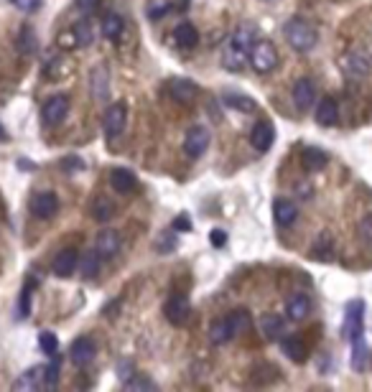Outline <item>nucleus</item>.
<instances>
[{"label":"nucleus","instance_id":"f257e3e1","mask_svg":"<svg viewBox=\"0 0 372 392\" xmlns=\"http://www.w3.org/2000/svg\"><path fill=\"white\" fill-rule=\"evenodd\" d=\"M255 44V28L240 26L222 49V66L227 71H240L250 59V49Z\"/></svg>","mask_w":372,"mask_h":392},{"label":"nucleus","instance_id":"f03ea898","mask_svg":"<svg viewBox=\"0 0 372 392\" xmlns=\"http://www.w3.org/2000/svg\"><path fill=\"white\" fill-rule=\"evenodd\" d=\"M283 36H286V41L290 44V49H296L301 53L311 51L319 41L317 28L311 26L309 21H303V18H290L288 23L283 26Z\"/></svg>","mask_w":372,"mask_h":392},{"label":"nucleus","instance_id":"7ed1b4c3","mask_svg":"<svg viewBox=\"0 0 372 392\" xmlns=\"http://www.w3.org/2000/svg\"><path fill=\"white\" fill-rule=\"evenodd\" d=\"M247 62L253 64V69L258 74H268V71H273L278 66V51H275V46L271 41H255Z\"/></svg>","mask_w":372,"mask_h":392},{"label":"nucleus","instance_id":"20e7f679","mask_svg":"<svg viewBox=\"0 0 372 392\" xmlns=\"http://www.w3.org/2000/svg\"><path fill=\"white\" fill-rule=\"evenodd\" d=\"M102 125H105V135H108L110 140L120 138V135H123V130H125V125H127L125 102H115V105H110L108 112H105V120H102Z\"/></svg>","mask_w":372,"mask_h":392},{"label":"nucleus","instance_id":"39448f33","mask_svg":"<svg viewBox=\"0 0 372 392\" xmlns=\"http://www.w3.org/2000/svg\"><path fill=\"white\" fill-rule=\"evenodd\" d=\"M164 316H166V321H169L171 326H184V323L189 321V316H191L189 298H186V295H182V293L171 295V298L166 301V306H164Z\"/></svg>","mask_w":372,"mask_h":392},{"label":"nucleus","instance_id":"423d86ee","mask_svg":"<svg viewBox=\"0 0 372 392\" xmlns=\"http://www.w3.org/2000/svg\"><path fill=\"white\" fill-rule=\"evenodd\" d=\"M209 148V130L204 125H194L189 133H186V140H184V151L189 158H201Z\"/></svg>","mask_w":372,"mask_h":392},{"label":"nucleus","instance_id":"0eeeda50","mask_svg":"<svg viewBox=\"0 0 372 392\" xmlns=\"http://www.w3.org/2000/svg\"><path fill=\"white\" fill-rule=\"evenodd\" d=\"M342 66H345L347 77H352V79H364V77H370V71H372V59L362 51H349L345 56Z\"/></svg>","mask_w":372,"mask_h":392},{"label":"nucleus","instance_id":"6e6552de","mask_svg":"<svg viewBox=\"0 0 372 392\" xmlns=\"http://www.w3.org/2000/svg\"><path fill=\"white\" fill-rule=\"evenodd\" d=\"M41 115H44V123L46 125L64 123V117L69 115V97H64V95H54V97H49L44 102V110H41Z\"/></svg>","mask_w":372,"mask_h":392},{"label":"nucleus","instance_id":"1a4fd4ad","mask_svg":"<svg viewBox=\"0 0 372 392\" xmlns=\"http://www.w3.org/2000/svg\"><path fill=\"white\" fill-rule=\"evenodd\" d=\"M95 352H97V347H95V341L87 336H79L72 341V347H69V359H72L77 367H87L95 359Z\"/></svg>","mask_w":372,"mask_h":392},{"label":"nucleus","instance_id":"9d476101","mask_svg":"<svg viewBox=\"0 0 372 392\" xmlns=\"http://www.w3.org/2000/svg\"><path fill=\"white\" fill-rule=\"evenodd\" d=\"M362 319H364V303L362 301L349 303V306H347V319H345L347 339H354V336H360V334H364Z\"/></svg>","mask_w":372,"mask_h":392},{"label":"nucleus","instance_id":"9b49d317","mask_svg":"<svg viewBox=\"0 0 372 392\" xmlns=\"http://www.w3.org/2000/svg\"><path fill=\"white\" fill-rule=\"evenodd\" d=\"M41 387H46L44 367H31V369H26V372L13 382V390L16 392H34V390H41Z\"/></svg>","mask_w":372,"mask_h":392},{"label":"nucleus","instance_id":"f8f14e48","mask_svg":"<svg viewBox=\"0 0 372 392\" xmlns=\"http://www.w3.org/2000/svg\"><path fill=\"white\" fill-rule=\"evenodd\" d=\"M31 212L38 219H51L56 212H59V199L51 191H44V194H36L34 201H31Z\"/></svg>","mask_w":372,"mask_h":392},{"label":"nucleus","instance_id":"ddd939ff","mask_svg":"<svg viewBox=\"0 0 372 392\" xmlns=\"http://www.w3.org/2000/svg\"><path fill=\"white\" fill-rule=\"evenodd\" d=\"M120 247H123V242H120V234L115 230H102L100 234H97V242H95V249L100 252L102 260H110L115 258L120 252Z\"/></svg>","mask_w":372,"mask_h":392},{"label":"nucleus","instance_id":"4468645a","mask_svg":"<svg viewBox=\"0 0 372 392\" xmlns=\"http://www.w3.org/2000/svg\"><path fill=\"white\" fill-rule=\"evenodd\" d=\"M77 262H79V252H77L74 247H64L62 252L54 258L51 270H54V275H59V278H69V275H74Z\"/></svg>","mask_w":372,"mask_h":392},{"label":"nucleus","instance_id":"2eb2a0df","mask_svg":"<svg viewBox=\"0 0 372 392\" xmlns=\"http://www.w3.org/2000/svg\"><path fill=\"white\" fill-rule=\"evenodd\" d=\"M260 331H263L265 339H271V341H281L286 336V319H283L281 313H265L263 319H260Z\"/></svg>","mask_w":372,"mask_h":392},{"label":"nucleus","instance_id":"dca6fc26","mask_svg":"<svg viewBox=\"0 0 372 392\" xmlns=\"http://www.w3.org/2000/svg\"><path fill=\"white\" fill-rule=\"evenodd\" d=\"M273 140H275V130H273L271 123H258L253 127V133H250V145H253L258 153H265L268 148L273 145Z\"/></svg>","mask_w":372,"mask_h":392},{"label":"nucleus","instance_id":"f3484780","mask_svg":"<svg viewBox=\"0 0 372 392\" xmlns=\"http://www.w3.org/2000/svg\"><path fill=\"white\" fill-rule=\"evenodd\" d=\"M314 99H317V87H314V82L311 79H299L293 84V102L299 105V110H309L314 105Z\"/></svg>","mask_w":372,"mask_h":392},{"label":"nucleus","instance_id":"a211bd4d","mask_svg":"<svg viewBox=\"0 0 372 392\" xmlns=\"http://www.w3.org/2000/svg\"><path fill=\"white\" fill-rule=\"evenodd\" d=\"M197 92H199V87H197L191 79H171L169 82V95H171L176 102H182V105L191 102V99L197 97Z\"/></svg>","mask_w":372,"mask_h":392},{"label":"nucleus","instance_id":"6ab92c4d","mask_svg":"<svg viewBox=\"0 0 372 392\" xmlns=\"http://www.w3.org/2000/svg\"><path fill=\"white\" fill-rule=\"evenodd\" d=\"M273 217H275V222L281 227H290L296 222V217H299V209H296V204L290 199H275L273 201Z\"/></svg>","mask_w":372,"mask_h":392},{"label":"nucleus","instance_id":"aec40b11","mask_svg":"<svg viewBox=\"0 0 372 392\" xmlns=\"http://www.w3.org/2000/svg\"><path fill=\"white\" fill-rule=\"evenodd\" d=\"M309 313H311L309 295L296 293V295H290L288 301H286V316H288L290 321H303Z\"/></svg>","mask_w":372,"mask_h":392},{"label":"nucleus","instance_id":"412c9836","mask_svg":"<svg viewBox=\"0 0 372 392\" xmlns=\"http://www.w3.org/2000/svg\"><path fill=\"white\" fill-rule=\"evenodd\" d=\"M173 41H176V46L179 49H194V46L199 44V31H197V26L194 23H179V26L173 28Z\"/></svg>","mask_w":372,"mask_h":392},{"label":"nucleus","instance_id":"4be33fe9","mask_svg":"<svg viewBox=\"0 0 372 392\" xmlns=\"http://www.w3.org/2000/svg\"><path fill=\"white\" fill-rule=\"evenodd\" d=\"M110 186L115 188L118 194H130V191H136L138 178L127 169H112V173H110Z\"/></svg>","mask_w":372,"mask_h":392},{"label":"nucleus","instance_id":"5701e85b","mask_svg":"<svg viewBox=\"0 0 372 392\" xmlns=\"http://www.w3.org/2000/svg\"><path fill=\"white\" fill-rule=\"evenodd\" d=\"M283 344V354L288 356V359H293L296 365H301V362H306L309 359V347H306V341L299 336H288V339H281Z\"/></svg>","mask_w":372,"mask_h":392},{"label":"nucleus","instance_id":"b1692460","mask_svg":"<svg viewBox=\"0 0 372 392\" xmlns=\"http://www.w3.org/2000/svg\"><path fill=\"white\" fill-rule=\"evenodd\" d=\"M314 115H317V123L321 125V127H332V125L339 120V105H336L332 97H324L321 102H319Z\"/></svg>","mask_w":372,"mask_h":392},{"label":"nucleus","instance_id":"393cba45","mask_svg":"<svg viewBox=\"0 0 372 392\" xmlns=\"http://www.w3.org/2000/svg\"><path fill=\"white\" fill-rule=\"evenodd\" d=\"M329 163V156L321 148H317V145H311V148H303V153H301V166L306 171H321L327 169Z\"/></svg>","mask_w":372,"mask_h":392},{"label":"nucleus","instance_id":"a878e982","mask_svg":"<svg viewBox=\"0 0 372 392\" xmlns=\"http://www.w3.org/2000/svg\"><path fill=\"white\" fill-rule=\"evenodd\" d=\"M90 84H92V95H95V99H108L110 71L105 69V66H95V71L90 74Z\"/></svg>","mask_w":372,"mask_h":392},{"label":"nucleus","instance_id":"bb28decb","mask_svg":"<svg viewBox=\"0 0 372 392\" xmlns=\"http://www.w3.org/2000/svg\"><path fill=\"white\" fill-rule=\"evenodd\" d=\"M222 102L230 110H237V112H255L258 110L255 99L247 97V95H240V92H222Z\"/></svg>","mask_w":372,"mask_h":392},{"label":"nucleus","instance_id":"cd10ccee","mask_svg":"<svg viewBox=\"0 0 372 392\" xmlns=\"http://www.w3.org/2000/svg\"><path fill=\"white\" fill-rule=\"evenodd\" d=\"M230 339H232V329H230L227 319H214L212 323H209V341H212L214 347L227 344Z\"/></svg>","mask_w":372,"mask_h":392},{"label":"nucleus","instance_id":"c85d7f7f","mask_svg":"<svg viewBox=\"0 0 372 392\" xmlns=\"http://www.w3.org/2000/svg\"><path fill=\"white\" fill-rule=\"evenodd\" d=\"M123 31H125V23H123V18H120L118 13L105 16V21H102V36H105L108 41H120V38H123Z\"/></svg>","mask_w":372,"mask_h":392},{"label":"nucleus","instance_id":"c756f323","mask_svg":"<svg viewBox=\"0 0 372 392\" xmlns=\"http://www.w3.org/2000/svg\"><path fill=\"white\" fill-rule=\"evenodd\" d=\"M100 262H102L100 252H97V249H87L82 258H79L77 267H79V270H82V275L90 280V278H95L97 273H100Z\"/></svg>","mask_w":372,"mask_h":392},{"label":"nucleus","instance_id":"7c9ffc66","mask_svg":"<svg viewBox=\"0 0 372 392\" xmlns=\"http://www.w3.org/2000/svg\"><path fill=\"white\" fill-rule=\"evenodd\" d=\"M227 321H230V329H232V336H243V334H247L250 326H253V319H250V313H247L245 308L232 311L227 316Z\"/></svg>","mask_w":372,"mask_h":392},{"label":"nucleus","instance_id":"2f4dec72","mask_svg":"<svg viewBox=\"0 0 372 392\" xmlns=\"http://www.w3.org/2000/svg\"><path fill=\"white\" fill-rule=\"evenodd\" d=\"M64 38H69V44H72V46H90L92 38H95V34H92L90 23H87V21H82V23H77V26L64 36Z\"/></svg>","mask_w":372,"mask_h":392},{"label":"nucleus","instance_id":"473e14b6","mask_svg":"<svg viewBox=\"0 0 372 392\" xmlns=\"http://www.w3.org/2000/svg\"><path fill=\"white\" fill-rule=\"evenodd\" d=\"M349 344H352V367L357 372H362L364 367H367V344H364V334L349 339Z\"/></svg>","mask_w":372,"mask_h":392},{"label":"nucleus","instance_id":"72a5a7b5","mask_svg":"<svg viewBox=\"0 0 372 392\" xmlns=\"http://www.w3.org/2000/svg\"><path fill=\"white\" fill-rule=\"evenodd\" d=\"M115 214V204L105 199V196H97L95 201H92V217L97 219V222H108L110 217Z\"/></svg>","mask_w":372,"mask_h":392},{"label":"nucleus","instance_id":"f704fd0d","mask_svg":"<svg viewBox=\"0 0 372 392\" xmlns=\"http://www.w3.org/2000/svg\"><path fill=\"white\" fill-rule=\"evenodd\" d=\"M125 387L130 392H151V390H156V382H151L148 377H138V374H133L130 380H125Z\"/></svg>","mask_w":372,"mask_h":392},{"label":"nucleus","instance_id":"c9c22d12","mask_svg":"<svg viewBox=\"0 0 372 392\" xmlns=\"http://www.w3.org/2000/svg\"><path fill=\"white\" fill-rule=\"evenodd\" d=\"M38 347L44 349L49 356H54V354H59V339H56L51 331H44V334L38 336Z\"/></svg>","mask_w":372,"mask_h":392},{"label":"nucleus","instance_id":"e433bc0d","mask_svg":"<svg viewBox=\"0 0 372 392\" xmlns=\"http://www.w3.org/2000/svg\"><path fill=\"white\" fill-rule=\"evenodd\" d=\"M59 354L51 356V365L44 367V374H46V387H54L56 382H59V369H62V362L56 359Z\"/></svg>","mask_w":372,"mask_h":392},{"label":"nucleus","instance_id":"4c0bfd02","mask_svg":"<svg viewBox=\"0 0 372 392\" xmlns=\"http://www.w3.org/2000/svg\"><path fill=\"white\" fill-rule=\"evenodd\" d=\"M31 293H34V288H31V283H26L23 285V291H21V301H18L21 319H28V313H31Z\"/></svg>","mask_w":372,"mask_h":392},{"label":"nucleus","instance_id":"58836bf2","mask_svg":"<svg viewBox=\"0 0 372 392\" xmlns=\"http://www.w3.org/2000/svg\"><path fill=\"white\" fill-rule=\"evenodd\" d=\"M74 5H77V10L82 16H90V13H95V10L100 8V0H74Z\"/></svg>","mask_w":372,"mask_h":392},{"label":"nucleus","instance_id":"ea45409f","mask_svg":"<svg viewBox=\"0 0 372 392\" xmlns=\"http://www.w3.org/2000/svg\"><path fill=\"white\" fill-rule=\"evenodd\" d=\"M10 3L23 13H34V10L41 8V0H10Z\"/></svg>","mask_w":372,"mask_h":392},{"label":"nucleus","instance_id":"a19ab883","mask_svg":"<svg viewBox=\"0 0 372 392\" xmlns=\"http://www.w3.org/2000/svg\"><path fill=\"white\" fill-rule=\"evenodd\" d=\"M171 230H176V232H189L191 230V222H189V217H176L173 219V224H171Z\"/></svg>","mask_w":372,"mask_h":392},{"label":"nucleus","instance_id":"79ce46f5","mask_svg":"<svg viewBox=\"0 0 372 392\" xmlns=\"http://www.w3.org/2000/svg\"><path fill=\"white\" fill-rule=\"evenodd\" d=\"M209 242H212L214 247H222V245L227 242V234H225L222 230H212V234H209Z\"/></svg>","mask_w":372,"mask_h":392},{"label":"nucleus","instance_id":"37998d69","mask_svg":"<svg viewBox=\"0 0 372 392\" xmlns=\"http://www.w3.org/2000/svg\"><path fill=\"white\" fill-rule=\"evenodd\" d=\"M362 240H364V245H370L372 247V217H367V219H364L362 222Z\"/></svg>","mask_w":372,"mask_h":392},{"label":"nucleus","instance_id":"c03bdc74","mask_svg":"<svg viewBox=\"0 0 372 392\" xmlns=\"http://www.w3.org/2000/svg\"><path fill=\"white\" fill-rule=\"evenodd\" d=\"M171 247H176V240H173V237H171V232H169V234H166L164 240H161V245H158V249H161V252H171Z\"/></svg>","mask_w":372,"mask_h":392},{"label":"nucleus","instance_id":"a18cd8bd","mask_svg":"<svg viewBox=\"0 0 372 392\" xmlns=\"http://www.w3.org/2000/svg\"><path fill=\"white\" fill-rule=\"evenodd\" d=\"M8 135H5V130H3V125H0V140H5Z\"/></svg>","mask_w":372,"mask_h":392},{"label":"nucleus","instance_id":"49530a36","mask_svg":"<svg viewBox=\"0 0 372 392\" xmlns=\"http://www.w3.org/2000/svg\"><path fill=\"white\" fill-rule=\"evenodd\" d=\"M186 8V0H179V10H184Z\"/></svg>","mask_w":372,"mask_h":392},{"label":"nucleus","instance_id":"de8ad7c7","mask_svg":"<svg viewBox=\"0 0 372 392\" xmlns=\"http://www.w3.org/2000/svg\"><path fill=\"white\" fill-rule=\"evenodd\" d=\"M268 3H271V0H268Z\"/></svg>","mask_w":372,"mask_h":392}]
</instances>
